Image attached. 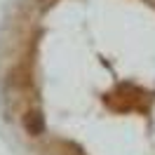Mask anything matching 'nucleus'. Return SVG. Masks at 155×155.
<instances>
[{
	"label": "nucleus",
	"mask_w": 155,
	"mask_h": 155,
	"mask_svg": "<svg viewBox=\"0 0 155 155\" xmlns=\"http://www.w3.org/2000/svg\"><path fill=\"white\" fill-rule=\"evenodd\" d=\"M21 127H24V132L28 136H42L45 134V129H47V120L42 115V110L40 108H26L24 113H21Z\"/></svg>",
	"instance_id": "nucleus-1"
}]
</instances>
